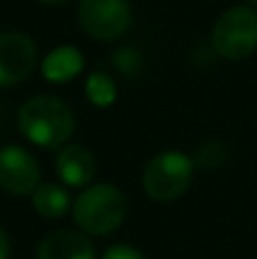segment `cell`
<instances>
[{"label":"cell","mask_w":257,"mask_h":259,"mask_svg":"<svg viewBox=\"0 0 257 259\" xmlns=\"http://www.w3.org/2000/svg\"><path fill=\"white\" fill-rule=\"evenodd\" d=\"M21 134L39 148H59L71 139L75 116L62 98L36 96L30 98L18 112Z\"/></svg>","instance_id":"obj_1"},{"label":"cell","mask_w":257,"mask_h":259,"mask_svg":"<svg viewBox=\"0 0 257 259\" xmlns=\"http://www.w3.org/2000/svg\"><path fill=\"white\" fill-rule=\"evenodd\" d=\"M127 216V200L114 184H94L73 202V221L87 234L105 237L116 232Z\"/></svg>","instance_id":"obj_2"},{"label":"cell","mask_w":257,"mask_h":259,"mask_svg":"<svg viewBox=\"0 0 257 259\" xmlns=\"http://www.w3.org/2000/svg\"><path fill=\"white\" fill-rule=\"evenodd\" d=\"M194 159L185 152L164 150L157 152L144 168V191L155 202H173L191 187L194 180Z\"/></svg>","instance_id":"obj_3"},{"label":"cell","mask_w":257,"mask_h":259,"mask_svg":"<svg viewBox=\"0 0 257 259\" xmlns=\"http://www.w3.org/2000/svg\"><path fill=\"white\" fill-rule=\"evenodd\" d=\"M212 46L226 59H246L257 50V12L253 7H230L212 30Z\"/></svg>","instance_id":"obj_4"},{"label":"cell","mask_w":257,"mask_h":259,"mask_svg":"<svg viewBox=\"0 0 257 259\" xmlns=\"http://www.w3.org/2000/svg\"><path fill=\"white\" fill-rule=\"evenodd\" d=\"M80 27L96 41H114L130 27V0H80Z\"/></svg>","instance_id":"obj_5"},{"label":"cell","mask_w":257,"mask_h":259,"mask_svg":"<svg viewBox=\"0 0 257 259\" xmlns=\"http://www.w3.org/2000/svg\"><path fill=\"white\" fill-rule=\"evenodd\" d=\"M36 44L25 32L9 30L0 34V87L25 82L36 68Z\"/></svg>","instance_id":"obj_6"},{"label":"cell","mask_w":257,"mask_h":259,"mask_svg":"<svg viewBox=\"0 0 257 259\" xmlns=\"http://www.w3.org/2000/svg\"><path fill=\"white\" fill-rule=\"evenodd\" d=\"M41 184V166L21 146L0 148V187L14 196H32Z\"/></svg>","instance_id":"obj_7"},{"label":"cell","mask_w":257,"mask_h":259,"mask_svg":"<svg viewBox=\"0 0 257 259\" xmlns=\"http://www.w3.org/2000/svg\"><path fill=\"white\" fill-rule=\"evenodd\" d=\"M55 168L66 187H87L96 175V157L87 146L68 143L59 150Z\"/></svg>","instance_id":"obj_8"},{"label":"cell","mask_w":257,"mask_h":259,"mask_svg":"<svg viewBox=\"0 0 257 259\" xmlns=\"http://www.w3.org/2000/svg\"><path fill=\"white\" fill-rule=\"evenodd\" d=\"M39 259H96V250L87 234L75 230H57L41 239L36 248Z\"/></svg>","instance_id":"obj_9"},{"label":"cell","mask_w":257,"mask_h":259,"mask_svg":"<svg viewBox=\"0 0 257 259\" xmlns=\"http://www.w3.org/2000/svg\"><path fill=\"white\" fill-rule=\"evenodd\" d=\"M82 68H84V57L73 46L53 48L41 62V73L48 82H68L80 75Z\"/></svg>","instance_id":"obj_10"},{"label":"cell","mask_w":257,"mask_h":259,"mask_svg":"<svg viewBox=\"0 0 257 259\" xmlns=\"http://www.w3.org/2000/svg\"><path fill=\"white\" fill-rule=\"evenodd\" d=\"M32 207L44 219H62V216H66L73 209L68 191L53 182H46L36 187V191L32 193Z\"/></svg>","instance_id":"obj_11"},{"label":"cell","mask_w":257,"mask_h":259,"mask_svg":"<svg viewBox=\"0 0 257 259\" xmlns=\"http://www.w3.org/2000/svg\"><path fill=\"white\" fill-rule=\"evenodd\" d=\"M87 98L96 107H109L116 100V84L105 73H91L87 77Z\"/></svg>","instance_id":"obj_12"},{"label":"cell","mask_w":257,"mask_h":259,"mask_svg":"<svg viewBox=\"0 0 257 259\" xmlns=\"http://www.w3.org/2000/svg\"><path fill=\"white\" fill-rule=\"evenodd\" d=\"M223 159H226V152H223V148L219 143H207L198 152V164L205 166V168H217V166L223 164Z\"/></svg>","instance_id":"obj_13"},{"label":"cell","mask_w":257,"mask_h":259,"mask_svg":"<svg viewBox=\"0 0 257 259\" xmlns=\"http://www.w3.org/2000/svg\"><path fill=\"white\" fill-rule=\"evenodd\" d=\"M103 259H146V257L141 255V252L137 250V248L121 243V246H112V248H107V250L103 252Z\"/></svg>","instance_id":"obj_14"},{"label":"cell","mask_w":257,"mask_h":259,"mask_svg":"<svg viewBox=\"0 0 257 259\" xmlns=\"http://www.w3.org/2000/svg\"><path fill=\"white\" fill-rule=\"evenodd\" d=\"M9 252H12V243H9V234L7 230L0 225V259H9Z\"/></svg>","instance_id":"obj_15"},{"label":"cell","mask_w":257,"mask_h":259,"mask_svg":"<svg viewBox=\"0 0 257 259\" xmlns=\"http://www.w3.org/2000/svg\"><path fill=\"white\" fill-rule=\"evenodd\" d=\"M39 3H46V5H66L71 0H39Z\"/></svg>","instance_id":"obj_16"},{"label":"cell","mask_w":257,"mask_h":259,"mask_svg":"<svg viewBox=\"0 0 257 259\" xmlns=\"http://www.w3.org/2000/svg\"><path fill=\"white\" fill-rule=\"evenodd\" d=\"M246 3H248V5H255V7H257V0H246Z\"/></svg>","instance_id":"obj_17"}]
</instances>
